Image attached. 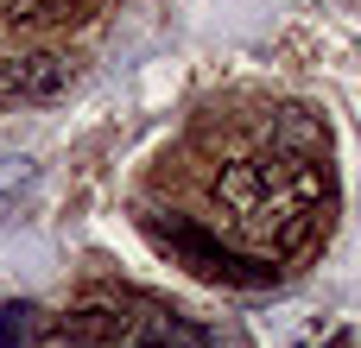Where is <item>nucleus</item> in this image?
I'll return each mask as SVG.
<instances>
[{"mask_svg": "<svg viewBox=\"0 0 361 348\" xmlns=\"http://www.w3.org/2000/svg\"><path fill=\"white\" fill-rule=\"evenodd\" d=\"M216 209L273 247H292L317 222V171L311 159H235L216 178Z\"/></svg>", "mask_w": 361, "mask_h": 348, "instance_id": "nucleus-1", "label": "nucleus"}, {"mask_svg": "<svg viewBox=\"0 0 361 348\" xmlns=\"http://www.w3.org/2000/svg\"><path fill=\"white\" fill-rule=\"evenodd\" d=\"M108 0H6V25L19 32H51V25H82Z\"/></svg>", "mask_w": 361, "mask_h": 348, "instance_id": "nucleus-4", "label": "nucleus"}, {"mask_svg": "<svg viewBox=\"0 0 361 348\" xmlns=\"http://www.w3.org/2000/svg\"><path fill=\"white\" fill-rule=\"evenodd\" d=\"M171 247L190 260V273H197V279H216V285H273V279H279L273 266H260V260H235L228 247L203 241L197 228H171Z\"/></svg>", "mask_w": 361, "mask_h": 348, "instance_id": "nucleus-3", "label": "nucleus"}, {"mask_svg": "<svg viewBox=\"0 0 361 348\" xmlns=\"http://www.w3.org/2000/svg\"><path fill=\"white\" fill-rule=\"evenodd\" d=\"M25 330H32V304H6L0 311V348L25 342Z\"/></svg>", "mask_w": 361, "mask_h": 348, "instance_id": "nucleus-5", "label": "nucleus"}, {"mask_svg": "<svg viewBox=\"0 0 361 348\" xmlns=\"http://www.w3.org/2000/svg\"><path fill=\"white\" fill-rule=\"evenodd\" d=\"M0 159H6V152H0Z\"/></svg>", "mask_w": 361, "mask_h": 348, "instance_id": "nucleus-6", "label": "nucleus"}, {"mask_svg": "<svg viewBox=\"0 0 361 348\" xmlns=\"http://www.w3.org/2000/svg\"><path fill=\"white\" fill-rule=\"evenodd\" d=\"M70 57L57 51H19V57H0V101H57L70 89Z\"/></svg>", "mask_w": 361, "mask_h": 348, "instance_id": "nucleus-2", "label": "nucleus"}]
</instances>
